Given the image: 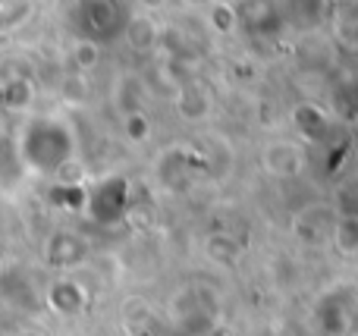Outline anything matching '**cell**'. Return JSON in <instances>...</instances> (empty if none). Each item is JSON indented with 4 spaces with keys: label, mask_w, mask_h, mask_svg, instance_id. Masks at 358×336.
<instances>
[{
    "label": "cell",
    "mask_w": 358,
    "mask_h": 336,
    "mask_svg": "<svg viewBox=\"0 0 358 336\" xmlns=\"http://www.w3.org/2000/svg\"><path fill=\"white\" fill-rule=\"evenodd\" d=\"M261 163H264L267 173H273V176H296L305 163V154H302V148L292 142H273L261 151Z\"/></svg>",
    "instance_id": "2"
},
{
    "label": "cell",
    "mask_w": 358,
    "mask_h": 336,
    "mask_svg": "<svg viewBox=\"0 0 358 336\" xmlns=\"http://www.w3.org/2000/svg\"><path fill=\"white\" fill-rule=\"evenodd\" d=\"M66 154H69V138L63 136L60 126H50V123L31 126L25 157H29V163L38 173H54L66 161Z\"/></svg>",
    "instance_id": "1"
}]
</instances>
